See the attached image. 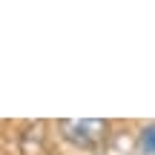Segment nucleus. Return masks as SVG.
I'll use <instances>...</instances> for the list:
<instances>
[{
  "instance_id": "obj_1",
  "label": "nucleus",
  "mask_w": 155,
  "mask_h": 155,
  "mask_svg": "<svg viewBox=\"0 0 155 155\" xmlns=\"http://www.w3.org/2000/svg\"><path fill=\"white\" fill-rule=\"evenodd\" d=\"M61 132H63V138H66L69 144L83 147V150H92V147H98L101 141L106 138L109 124L98 121V118H86V121H63L61 124Z\"/></svg>"
},
{
  "instance_id": "obj_2",
  "label": "nucleus",
  "mask_w": 155,
  "mask_h": 155,
  "mask_svg": "<svg viewBox=\"0 0 155 155\" xmlns=\"http://www.w3.org/2000/svg\"><path fill=\"white\" fill-rule=\"evenodd\" d=\"M144 147H147V152L155 155V127H147L144 129Z\"/></svg>"
}]
</instances>
